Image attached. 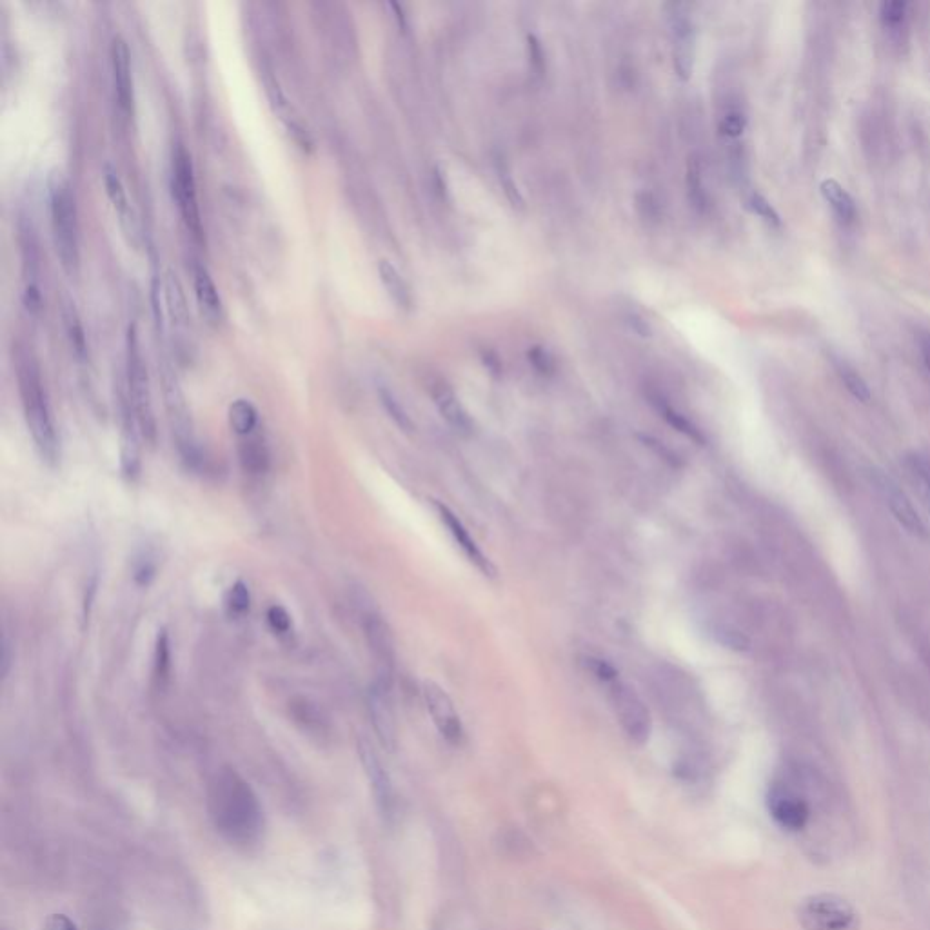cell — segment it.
I'll list each match as a JSON object with an SVG mask.
<instances>
[{"label": "cell", "mask_w": 930, "mask_h": 930, "mask_svg": "<svg viewBox=\"0 0 930 930\" xmlns=\"http://www.w3.org/2000/svg\"><path fill=\"white\" fill-rule=\"evenodd\" d=\"M749 204H751L752 211H754L758 217L763 218L767 224H771V226H780V217H778V213L774 211L771 204L767 202V198H763L762 195L754 193L751 200H749Z\"/></svg>", "instance_id": "obj_38"}, {"label": "cell", "mask_w": 930, "mask_h": 930, "mask_svg": "<svg viewBox=\"0 0 930 930\" xmlns=\"http://www.w3.org/2000/svg\"><path fill=\"white\" fill-rule=\"evenodd\" d=\"M358 751H360V758H362V765L366 769L367 778H369L371 787L375 791L376 802H378L384 814H389L393 809L395 800H393V785L389 780V774L384 769V763L378 758L375 747L369 742H360Z\"/></svg>", "instance_id": "obj_18"}, {"label": "cell", "mask_w": 930, "mask_h": 930, "mask_svg": "<svg viewBox=\"0 0 930 930\" xmlns=\"http://www.w3.org/2000/svg\"><path fill=\"white\" fill-rule=\"evenodd\" d=\"M209 816L217 831L238 845L253 843L264 827L257 794L237 772L220 771L209 787Z\"/></svg>", "instance_id": "obj_1"}, {"label": "cell", "mask_w": 930, "mask_h": 930, "mask_svg": "<svg viewBox=\"0 0 930 930\" xmlns=\"http://www.w3.org/2000/svg\"><path fill=\"white\" fill-rule=\"evenodd\" d=\"M229 426L238 436H251L257 429L258 411L246 398H238L228 411Z\"/></svg>", "instance_id": "obj_23"}, {"label": "cell", "mask_w": 930, "mask_h": 930, "mask_svg": "<svg viewBox=\"0 0 930 930\" xmlns=\"http://www.w3.org/2000/svg\"><path fill=\"white\" fill-rule=\"evenodd\" d=\"M605 685L609 689L607 693H609L616 720L620 723L625 736L636 745L649 742L651 733H653V718L644 700L640 698V694L636 693L631 685L622 682L618 676L609 680Z\"/></svg>", "instance_id": "obj_5"}, {"label": "cell", "mask_w": 930, "mask_h": 930, "mask_svg": "<svg viewBox=\"0 0 930 930\" xmlns=\"http://www.w3.org/2000/svg\"><path fill=\"white\" fill-rule=\"evenodd\" d=\"M767 809L771 812L772 820L785 831H802L811 818V809L802 796L783 787L771 789L767 796Z\"/></svg>", "instance_id": "obj_13"}, {"label": "cell", "mask_w": 930, "mask_h": 930, "mask_svg": "<svg viewBox=\"0 0 930 930\" xmlns=\"http://www.w3.org/2000/svg\"><path fill=\"white\" fill-rule=\"evenodd\" d=\"M496 173H498V182H500V186H502V191H504L507 202H509V204H511V206H513L515 209H524V195H522V191H520L518 184H516L515 179H513L511 171L505 168V164H502V166L498 164Z\"/></svg>", "instance_id": "obj_31"}, {"label": "cell", "mask_w": 930, "mask_h": 930, "mask_svg": "<svg viewBox=\"0 0 930 930\" xmlns=\"http://www.w3.org/2000/svg\"><path fill=\"white\" fill-rule=\"evenodd\" d=\"M51 231L64 271L75 277L80 266L79 218L68 180L55 179L50 191Z\"/></svg>", "instance_id": "obj_3"}, {"label": "cell", "mask_w": 930, "mask_h": 930, "mask_svg": "<svg viewBox=\"0 0 930 930\" xmlns=\"http://www.w3.org/2000/svg\"><path fill=\"white\" fill-rule=\"evenodd\" d=\"M527 51H529L531 68L540 75L542 70H544V51H542L540 40L536 39L535 35H529V37H527Z\"/></svg>", "instance_id": "obj_39"}, {"label": "cell", "mask_w": 930, "mask_h": 930, "mask_svg": "<svg viewBox=\"0 0 930 930\" xmlns=\"http://www.w3.org/2000/svg\"><path fill=\"white\" fill-rule=\"evenodd\" d=\"M880 489L883 496H885V500H887L892 515L896 516V520L909 533L918 536L927 535V527H925L923 520L918 515L916 507L912 505L911 498L905 495V491H901L898 484H894L891 478H887V476H880Z\"/></svg>", "instance_id": "obj_17"}, {"label": "cell", "mask_w": 930, "mask_h": 930, "mask_svg": "<svg viewBox=\"0 0 930 930\" xmlns=\"http://www.w3.org/2000/svg\"><path fill=\"white\" fill-rule=\"evenodd\" d=\"M429 395L433 398L438 413L449 426L456 429V431H460V433H471L473 420H471L469 413L465 411L460 398L456 396L455 389L449 386L446 380H433L429 384Z\"/></svg>", "instance_id": "obj_16"}, {"label": "cell", "mask_w": 930, "mask_h": 930, "mask_svg": "<svg viewBox=\"0 0 930 930\" xmlns=\"http://www.w3.org/2000/svg\"><path fill=\"white\" fill-rule=\"evenodd\" d=\"M104 186H106V193H108L113 208H115V211L120 215V220L131 224L133 218H129L131 209H129L126 188H124V184H122V180H120L119 173L111 168V166H106V169H104Z\"/></svg>", "instance_id": "obj_24"}, {"label": "cell", "mask_w": 930, "mask_h": 930, "mask_svg": "<svg viewBox=\"0 0 930 930\" xmlns=\"http://www.w3.org/2000/svg\"><path fill=\"white\" fill-rule=\"evenodd\" d=\"M238 460L249 475H264L269 467V451L260 436H246L238 446Z\"/></svg>", "instance_id": "obj_20"}, {"label": "cell", "mask_w": 930, "mask_h": 930, "mask_svg": "<svg viewBox=\"0 0 930 930\" xmlns=\"http://www.w3.org/2000/svg\"><path fill=\"white\" fill-rule=\"evenodd\" d=\"M111 71H113V86H115V97L119 102L120 109L124 115H129L133 111V100H135V90H133V70H131V53H129L128 42L117 35L111 40Z\"/></svg>", "instance_id": "obj_14"}, {"label": "cell", "mask_w": 930, "mask_h": 930, "mask_svg": "<svg viewBox=\"0 0 930 930\" xmlns=\"http://www.w3.org/2000/svg\"><path fill=\"white\" fill-rule=\"evenodd\" d=\"M20 402L28 424L33 444L46 464L57 465L60 458V442L55 418L51 411L50 398L40 378L37 364L31 358H22L17 364Z\"/></svg>", "instance_id": "obj_2"}, {"label": "cell", "mask_w": 930, "mask_h": 930, "mask_svg": "<svg viewBox=\"0 0 930 930\" xmlns=\"http://www.w3.org/2000/svg\"><path fill=\"white\" fill-rule=\"evenodd\" d=\"M527 360L529 364L535 367L538 373L542 375H551L555 371V358L542 346L529 347L527 351Z\"/></svg>", "instance_id": "obj_35"}, {"label": "cell", "mask_w": 930, "mask_h": 930, "mask_svg": "<svg viewBox=\"0 0 930 930\" xmlns=\"http://www.w3.org/2000/svg\"><path fill=\"white\" fill-rule=\"evenodd\" d=\"M64 326H66V333L70 337L71 347L75 351V355L79 358H84L86 355V337H84V327H82V322H80L79 313L75 306L68 302L64 306Z\"/></svg>", "instance_id": "obj_28"}, {"label": "cell", "mask_w": 930, "mask_h": 930, "mask_svg": "<svg viewBox=\"0 0 930 930\" xmlns=\"http://www.w3.org/2000/svg\"><path fill=\"white\" fill-rule=\"evenodd\" d=\"M171 673V649H169V636L166 631H159L155 656H153V680L159 689H164Z\"/></svg>", "instance_id": "obj_25"}, {"label": "cell", "mask_w": 930, "mask_h": 930, "mask_svg": "<svg viewBox=\"0 0 930 930\" xmlns=\"http://www.w3.org/2000/svg\"><path fill=\"white\" fill-rule=\"evenodd\" d=\"M921 353L925 358V364L930 369V337H923V340H921Z\"/></svg>", "instance_id": "obj_42"}, {"label": "cell", "mask_w": 930, "mask_h": 930, "mask_svg": "<svg viewBox=\"0 0 930 930\" xmlns=\"http://www.w3.org/2000/svg\"><path fill=\"white\" fill-rule=\"evenodd\" d=\"M687 193H689V200L693 202L694 208H705L702 168H700V162L696 159L689 160V164H687Z\"/></svg>", "instance_id": "obj_29"}, {"label": "cell", "mask_w": 930, "mask_h": 930, "mask_svg": "<svg viewBox=\"0 0 930 930\" xmlns=\"http://www.w3.org/2000/svg\"><path fill=\"white\" fill-rule=\"evenodd\" d=\"M389 687L384 682H376L369 693V714L380 742L387 749H393L396 743V722L393 705L389 700Z\"/></svg>", "instance_id": "obj_15"}, {"label": "cell", "mask_w": 930, "mask_h": 930, "mask_svg": "<svg viewBox=\"0 0 930 930\" xmlns=\"http://www.w3.org/2000/svg\"><path fill=\"white\" fill-rule=\"evenodd\" d=\"M435 509L436 513H438V518H440V522L446 525L449 535L455 540V544L460 547V551L464 553L467 562L473 565L476 571L482 574V576H485V578L495 580L496 573H498L495 564L491 562L489 556L485 555L484 551H482V547L478 545L475 538L467 531V527L462 524V520L444 504H435Z\"/></svg>", "instance_id": "obj_12"}, {"label": "cell", "mask_w": 930, "mask_h": 930, "mask_svg": "<svg viewBox=\"0 0 930 930\" xmlns=\"http://www.w3.org/2000/svg\"><path fill=\"white\" fill-rule=\"evenodd\" d=\"M378 275L382 284L386 287L387 295L395 302L400 309H409L413 306V295L411 289L407 286L406 280L402 273L391 264L389 260H380L378 262Z\"/></svg>", "instance_id": "obj_21"}, {"label": "cell", "mask_w": 930, "mask_h": 930, "mask_svg": "<svg viewBox=\"0 0 930 930\" xmlns=\"http://www.w3.org/2000/svg\"><path fill=\"white\" fill-rule=\"evenodd\" d=\"M128 404L137 420L140 435L149 444L157 440V420L151 400L148 366L142 357L139 335L135 326L129 327L128 333Z\"/></svg>", "instance_id": "obj_4"}, {"label": "cell", "mask_w": 930, "mask_h": 930, "mask_svg": "<svg viewBox=\"0 0 930 930\" xmlns=\"http://www.w3.org/2000/svg\"><path fill=\"white\" fill-rule=\"evenodd\" d=\"M660 413H662L663 418H665L674 429H678L683 435L694 438V440H700V438H702V436H700V429L694 426L693 422H691L687 416L678 413V411H674L673 407L660 406Z\"/></svg>", "instance_id": "obj_32"}, {"label": "cell", "mask_w": 930, "mask_h": 930, "mask_svg": "<svg viewBox=\"0 0 930 930\" xmlns=\"http://www.w3.org/2000/svg\"><path fill=\"white\" fill-rule=\"evenodd\" d=\"M669 24L673 35L674 71L687 80L693 75L694 24L685 4H669Z\"/></svg>", "instance_id": "obj_11"}, {"label": "cell", "mask_w": 930, "mask_h": 930, "mask_svg": "<svg viewBox=\"0 0 930 930\" xmlns=\"http://www.w3.org/2000/svg\"><path fill=\"white\" fill-rule=\"evenodd\" d=\"M747 128V119L743 115L742 111L738 109H731L723 115L722 122H720V131H722L725 137L729 139H738L742 137L743 131Z\"/></svg>", "instance_id": "obj_34"}, {"label": "cell", "mask_w": 930, "mask_h": 930, "mask_svg": "<svg viewBox=\"0 0 930 930\" xmlns=\"http://www.w3.org/2000/svg\"><path fill=\"white\" fill-rule=\"evenodd\" d=\"M226 604H228V609L233 614L248 613L249 605H251V594H249L248 585L244 584V582L231 585Z\"/></svg>", "instance_id": "obj_33"}, {"label": "cell", "mask_w": 930, "mask_h": 930, "mask_svg": "<svg viewBox=\"0 0 930 930\" xmlns=\"http://www.w3.org/2000/svg\"><path fill=\"white\" fill-rule=\"evenodd\" d=\"M880 15L885 26H900L907 17V2H885L881 4Z\"/></svg>", "instance_id": "obj_36"}, {"label": "cell", "mask_w": 930, "mask_h": 930, "mask_svg": "<svg viewBox=\"0 0 930 930\" xmlns=\"http://www.w3.org/2000/svg\"><path fill=\"white\" fill-rule=\"evenodd\" d=\"M836 369H838V373H840L843 384L847 386V389H849L852 395L856 396L858 400L867 402V400L871 398L869 387H867V384L863 382V378H861L852 367L847 366L845 362H836Z\"/></svg>", "instance_id": "obj_30"}, {"label": "cell", "mask_w": 930, "mask_h": 930, "mask_svg": "<svg viewBox=\"0 0 930 930\" xmlns=\"http://www.w3.org/2000/svg\"><path fill=\"white\" fill-rule=\"evenodd\" d=\"M422 696H424L427 713L435 723L438 733L442 734V738H446L451 745H460L464 742V725L446 689H442L438 683L427 680L422 685Z\"/></svg>", "instance_id": "obj_10"}, {"label": "cell", "mask_w": 930, "mask_h": 930, "mask_svg": "<svg viewBox=\"0 0 930 930\" xmlns=\"http://www.w3.org/2000/svg\"><path fill=\"white\" fill-rule=\"evenodd\" d=\"M822 193L825 200L831 204L832 211L836 213V217H838L841 224L849 226L854 222V218H856L854 200L845 189L841 188L836 180H825L822 184Z\"/></svg>", "instance_id": "obj_22"}, {"label": "cell", "mask_w": 930, "mask_h": 930, "mask_svg": "<svg viewBox=\"0 0 930 930\" xmlns=\"http://www.w3.org/2000/svg\"><path fill=\"white\" fill-rule=\"evenodd\" d=\"M46 930H77L75 925L71 923L66 916H60V914H55L51 916L48 923H46Z\"/></svg>", "instance_id": "obj_41"}, {"label": "cell", "mask_w": 930, "mask_h": 930, "mask_svg": "<svg viewBox=\"0 0 930 930\" xmlns=\"http://www.w3.org/2000/svg\"><path fill=\"white\" fill-rule=\"evenodd\" d=\"M166 406H168L169 424H171V433L175 446L179 449V455L186 464L195 467L202 460L200 446H198L197 433L193 427V420L189 415L186 400L180 393L179 386L173 378H166Z\"/></svg>", "instance_id": "obj_8"}, {"label": "cell", "mask_w": 930, "mask_h": 930, "mask_svg": "<svg viewBox=\"0 0 930 930\" xmlns=\"http://www.w3.org/2000/svg\"><path fill=\"white\" fill-rule=\"evenodd\" d=\"M362 629L366 636L367 647L378 665V682L391 685V674L395 671V638L382 614L375 609H364Z\"/></svg>", "instance_id": "obj_9"}, {"label": "cell", "mask_w": 930, "mask_h": 930, "mask_svg": "<svg viewBox=\"0 0 930 930\" xmlns=\"http://www.w3.org/2000/svg\"><path fill=\"white\" fill-rule=\"evenodd\" d=\"M171 188H173V198L177 202V208H179L184 224L195 237H200L202 218H200V206H198L195 169H193V160H191L188 149L182 144H179L173 151Z\"/></svg>", "instance_id": "obj_7"}, {"label": "cell", "mask_w": 930, "mask_h": 930, "mask_svg": "<svg viewBox=\"0 0 930 930\" xmlns=\"http://www.w3.org/2000/svg\"><path fill=\"white\" fill-rule=\"evenodd\" d=\"M905 469L907 475L911 478L912 484L920 489L921 495L930 504V462L927 458L920 455L907 456L905 460Z\"/></svg>", "instance_id": "obj_27"}, {"label": "cell", "mask_w": 930, "mask_h": 930, "mask_svg": "<svg viewBox=\"0 0 930 930\" xmlns=\"http://www.w3.org/2000/svg\"><path fill=\"white\" fill-rule=\"evenodd\" d=\"M629 326L633 327L634 331H636L640 337H651V333H653V331H651V326H649V322H647L642 315H638V313H631V315H629Z\"/></svg>", "instance_id": "obj_40"}, {"label": "cell", "mask_w": 930, "mask_h": 930, "mask_svg": "<svg viewBox=\"0 0 930 930\" xmlns=\"http://www.w3.org/2000/svg\"><path fill=\"white\" fill-rule=\"evenodd\" d=\"M803 930H858L860 918L851 903L836 894H814L803 901L800 912Z\"/></svg>", "instance_id": "obj_6"}, {"label": "cell", "mask_w": 930, "mask_h": 930, "mask_svg": "<svg viewBox=\"0 0 930 930\" xmlns=\"http://www.w3.org/2000/svg\"><path fill=\"white\" fill-rule=\"evenodd\" d=\"M268 622L269 625H271V629L278 634L289 633V631H291V625H293L291 614L287 613L286 607L277 604L269 607Z\"/></svg>", "instance_id": "obj_37"}, {"label": "cell", "mask_w": 930, "mask_h": 930, "mask_svg": "<svg viewBox=\"0 0 930 930\" xmlns=\"http://www.w3.org/2000/svg\"><path fill=\"white\" fill-rule=\"evenodd\" d=\"M378 396H380V402L386 409L387 415L395 422L396 426L400 427L402 431H406V433H411L415 424H413V420L407 413L404 404L398 400V396L386 386L378 387Z\"/></svg>", "instance_id": "obj_26"}, {"label": "cell", "mask_w": 930, "mask_h": 930, "mask_svg": "<svg viewBox=\"0 0 930 930\" xmlns=\"http://www.w3.org/2000/svg\"><path fill=\"white\" fill-rule=\"evenodd\" d=\"M193 284H195V297H197L200 313L208 318L209 322L217 324L222 318L224 307H222V298L218 293L217 284L209 275L208 269L204 266H197L193 273Z\"/></svg>", "instance_id": "obj_19"}]
</instances>
